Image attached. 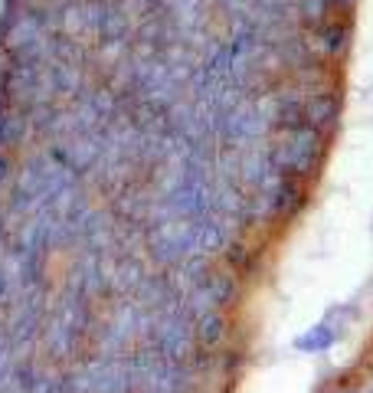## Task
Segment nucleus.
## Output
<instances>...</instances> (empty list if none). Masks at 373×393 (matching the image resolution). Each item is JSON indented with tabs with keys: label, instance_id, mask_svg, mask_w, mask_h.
<instances>
[{
	"label": "nucleus",
	"instance_id": "1",
	"mask_svg": "<svg viewBox=\"0 0 373 393\" xmlns=\"http://www.w3.org/2000/svg\"><path fill=\"white\" fill-rule=\"evenodd\" d=\"M324 157V141L318 131L305 128L289 135V141L275 151V164H279V174L285 177H298V174H314L321 167Z\"/></svg>",
	"mask_w": 373,
	"mask_h": 393
},
{
	"label": "nucleus",
	"instance_id": "2",
	"mask_svg": "<svg viewBox=\"0 0 373 393\" xmlns=\"http://www.w3.org/2000/svg\"><path fill=\"white\" fill-rule=\"evenodd\" d=\"M305 115H308V128L324 135L334 121L340 118V102L334 92H314L305 95Z\"/></svg>",
	"mask_w": 373,
	"mask_h": 393
},
{
	"label": "nucleus",
	"instance_id": "3",
	"mask_svg": "<svg viewBox=\"0 0 373 393\" xmlns=\"http://www.w3.org/2000/svg\"><path fill=\"white\" fill-rule=\"evenodd\" d=\"M314 46H318V52L321 56H328V60H334V56H340V52H347L350 46V23H344V20H324V23L314 26Z\"/></svg>",
	"mask_w": 373,
	"mask_h": 393
},
{
	"label": "nucleus",
	"instance_id": "4",
	"mask_svg": "<svg viewBox=\"0 0 373 393\" xmlns=\"http://www.w3.org/2000/svg\"><path fill=\"white\" fill-rule=\"evenodd\" d=\"M223 338H226V318H223V311L220 308L204 311L200 325H196V341L204 344V348H220Z\"/></svg>",
	"mask_w": 373,
	"mask_h": 393
},
{
	"label": "nucleus",
	"instance_id": "5",
	"mask_svg": "<svg viewBox=\"0 0 373 393\" xmlns=\"http://www.w3.org/2000/svg\"><path fill=\"white\" fill-rule=\"evenodd\" d=\"M331 341H334V334L328 331L324 325H318V328H311V334H305V338H298V348L301 350H324V348H331Z\"/></svg>",
	"mask_w": 373,
	"mask_h": 393
},
{
	"label": "nucleus",
	"instance_id": "6",
	"mask_svg": "<svg viewBox=\"0 0 373 393\" xmlns=\"http://www.w3.org/2000/svg\"><path fill=\"white\" fill-rule=\"evenodd\" d=\"M7 167H10V161H7V157H4V154H0V184H4V180H7Z\"/></svg>",
	"mask_w": 373,
	"mask_h": 393
},
{
	"label": "nucleus",
	"instance_id": "7",
	"mask_svg": "<svg viewBox=\"0 0 373 393\" xmlns=\"http://www.w3.org/2000/svg\"><path fill=\"white\" fill-rule=\"evenodd\" d=\"M4 292H7V279H4V272H0V299H4Z\"/></svg>",
	"mask_w": 373,
	"mask_h": 393
},
{
	"label": "nucleus",
	"instance_id": "8",
	"mask_svg": "<svg viewBox=\"0 0 373 393\" xmlns=\"http://www.w3.org/2000/svg\"><path fill=\"white\" fill-rule=\"evenodd\" d=\"M360 393H373V380H370V384H367V387H364V390H360Z\"/></svg>",
	"mask_w": 373,
	"mask_h": 393
}]
</instances>
